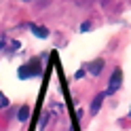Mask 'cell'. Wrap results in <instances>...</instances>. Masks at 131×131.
<instances>
[{
	"label": "cell",
	"mask_w": 131,
	"mask_h": 131,
	"mask_svg": "<svg viewBox=\"0 0 131 131\" xmlns=\"http://www.w3.org/2000/svg\"><path fill=\"white\" fill-rule=\"evenodd\" d=\"M28 116H30V108L23 106V108L19 110V121H28Z\"/></svg>",
	"instance_id": "8992f818"
},
{
	"label": "cell",
	"mask_w": 131,
	"mask_h": 131,
	"mask_svg": "<svg viewBox=\"0 0 131 131\" xmlns=\"http://www.w3.org/2000/svg\"><path fill=\"white\" fill-rule=\"evenodd\" d=\"M40 72V66L36 61H30L28 66H23V68H19V78H30Z\"/></svg>",
	"instance_id": "6da1fadb"
},
{
	"label": "cell",
	"mask_w": 131,
	"mask_h": 131,
	"mask_svg": "<svg viewBox=\"0 0 131 131\" xmlns=\"http://www.w3.org/2000/svg\"><path fill=\"white\" fill-rule=\"evenodd\" d=\"M102 68H104V59H95L93 63H89V72L91 74H100Z\"/></svg>",
	"instance_id": "3957f363"
},
{
	"label": "cell",
	"mask_w": 131,
	"mask_h": 131,
	"mask_svg": "<svg viewBox=\"0 0 131 131\" xmlns=\"http://www.w3.org/2000/svg\"><path fill=\"white\" fill-rule=\"evenodd\" d=\"M129 116H131V112H129Z\"/></svg>",
	"instance_id": "ba28073f"
},
{
	"label": "cell",
	"mask_w": 131,
	"mask_h": 131,
	"mask_svg": "<svg viewBox=\"0 0 131 131\" xmlns=\"http://www.w3.org/2000/svg\"><path fill=\"white\" fill-rule=\"evenodd\" d=\"M89 28H91V26H89V23H83V26H80V32H87Z\"/></svg>",
	"instance_id": "52a82bcc"
},
{
	"label": "cell",
	"mask_w": 131,
	"mask_h": 131,
	"mask_svg": "<svg viewBox=\"0 0 131 131\" xmlns=\"http://www.w3.org/2000/svg\"><path fill=\"white\" fill-rule=\"evenodd\" d=\"M102 102H104V93H100V95H95V100H93V104H91V112H97V110H100V106H102Z\"/></svg>",
	"instance_id": "5b68a950"
},
{
	"label": "cell",
	"mask_w": 131,
	"mask_h": 131,
	"mask_svg": "<svg viewBox=\"0 0 131 131\" xmlns=\"http://www.w3.org/2000/svg\"><path fill=\"white\" fill-rule=\"evenodd\" d=\"M121 83H123V72L116 68L112 72V78H110V83H108V93H116V89L121 87Z\"/></svg>",
	"instance_id": "7a4b0ae2"
},
{
	"label": "cell",
	"mask_w": 131,
	"mask_h": 131,
	"mask_svg": "<svg viewBox=\"0 0 131 131\" xmlns=\"http://www.w3.org/2000/svg\"><path fill=\"white\" fill-rule=\"evenodd\" d=\"M32 32H34L36 36H40V38H47L49 36V30L42 28V26H32Z\"/></svg>",
	"instance_id": "277c9868"
}]
</instances>
